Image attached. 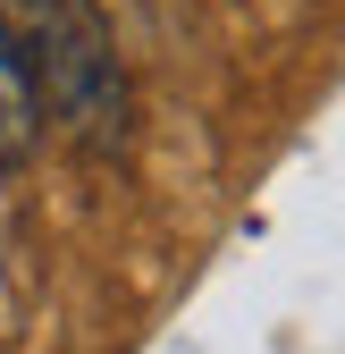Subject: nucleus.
<instances>
[{"label": "nucleus", "instance_id": "nucleus-1", "mask_svg": "<svg viewBox=\"0 0 345 354\" xmlns=\"http://www.w3.org/2000/svg\"><path fill=\"white\" fill-rule=\"evenodd\" d=\"M0 26L17 34L42 110H59L84 144L118 152L126 144V76H118V51L93 17V0H0Z\"/></svg>", "mask_w": 345, "mask_h": 354}, {"label": "nucleus", "instance_id": "nucleus-2", "mask_svg": "<svg viewBox=\"0 0 345 354\" xmlns=\"http://www.w3.org/2000/svg\"><path fill=\"white\" fill-rule=\"evenodd\" d=\"M42 136V93H34V68L17 51V34L0 26V169H26Z\"/></svg>", "mask_w": 345, "mask_h": 354}]
</instances>
